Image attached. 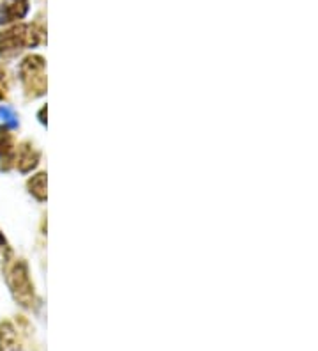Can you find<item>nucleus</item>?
<instances>
[{
    "mask_svg": "<svg viewBox=\"0 0 318 351\" xmlns=\"http://www.w3.org/2000/svg\"><path fill=\"white\" fill-rule=\"evenodd\" d=\"M21 80L25 84L29 93L34 90V95H42L47 89V78H44V60L41 57H29L20 66Z\"/></svg>",
    "mask_w": 318,
    "mask_h": 351,
    "instance_id": "obj_2",
    "label": "nucleus"
},
{
    "mask_svg": "<svg viewBox=\"0 0 318 351\" xmlns=\"http://www.w3.org/2000/svg\"><path fill=\"white\" fill-rule=\"evenodd\" d=\"M5 249V238L2 236V232H0V252Z\"/></svg>",
    "mask_w": 318,
    "mask_h": 351,
    "instance_id": "obj_7",
    "label": "nucleus"
},
{
    "mask_svg": "<svg viewBox=\"0 0 318 351\" xmlns=\"http://www.w3.org/2000/svg\"><path fill=\"white\" fill-rule=\"evenodd\" d=\"M5 280L13 293L14 300L23 307L34 305V287L30 284L27 265L23 261H16L5 270Z\"/></svg>",
    "mask_w": 318,
    "mask_h": 351,
    "instance_id": "obj_1",
    "label": "nucleus"
},
{
    "mask_svg": "<svg viewBox=\"0 0 318 351\" xmlns=\"http://www.w3.org/2000/svg\"><path fill=\"white\" fill-rule=\"evenodd\" d=\"M29 189L30 193H32L38 201H44V199H47V174L41 172V174L34 176V178L29 181Z\"/></svg>",
    "mask_w": 318,
    "mask_h": 351,
    "instance_id": "obj_5",
    "label": "nucleus"
},
{
    "mask_svg": "<svg viewBox=\"0 0 318 351\" xmlns=\"http://www.w3.org/2000/svg\"><path fill=\"white\" fill-rule=\"evenodd\" d=\"M0 351H18L16 330L9 323H0Z\"/></svg>",
    "mask_w": 318,
    "mask_h": 351,
    "instance_id": "obj_3",
    "label": "nucleus"
},
{
    "mask_svg": "<svg viewBox=\"0 0 318 351\" xmlns=\"http://www.w3.org/2000/svg\"><path fill=\"white\" fill-rule=\"evenodd\" d=\"M0 98H2V93H0Z\"/></svg>",
    "mask_w": 318,
    "mask_h": 351,
    "instance_id": "obj_8",
    "label": "nucleus"
},
{
    "mask_svg": "<svg viewBox=\"0 0 318 351\" xmlns=\"http://www.w3.org/2000/svg\"><path fill=\"white\" fill-rule=\"evenodd\" d=\"M0 119L4 121L5 125L11 126V128H14V126H18V117L16 114H14L13 108L5 107V105H2L0 107Z\"/></svg>",
    "mask_w": 318,
    "mask_h": 351,
    "instance_id": "obj_6",
    "label": "nucleus"
},
{
    "mask_svg": "<svg viewBox=\"0 0 318 351\" xmlns=\"http://www.w3.org/2000/svg\"><path fill=\"white\" fill-rule=\"evenodd\" d=\"M39 162V154L36 153L34 149L30 146H21L20 149V156H18V169L21 172H29L38 165Z\"/></svg>",
    "mask_w": 318,
    "mask_h": 351,
    "instance_id": "obj_4",
    "label": "nucleus"
}]
</instances>
